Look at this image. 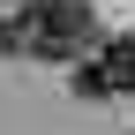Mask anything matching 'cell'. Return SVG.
<instances>
[{"label": "cell", "mask_w": 135, "mask_h": 135, "mask_svg": "<svg viewBox=\"0 0 135 135\" xmlns=\"http://www.w3.org/2000/svg\"><path fill=\"white\" fill-rule=\"evenodd\" d=\"M83 45H90L83 0H15L0 15V53H15V60H75Z\"/></svg>", "instance_id": "1"}, {"label": "cell", "mask_w": 135, "mask_h": 135, "mask_svg": "<svg viewBox=\"0 0 135 135\" xmlns=\"http://www.w3.org/2000/svg\"><path fill=\"white\" fill-rule=\"evenodd\" d=\"M75 90H83V98H113V90H135V30H128V38H113L98 60H83V68H75Z\"/></svg>", "instance_id": "2"}]
</instances>
